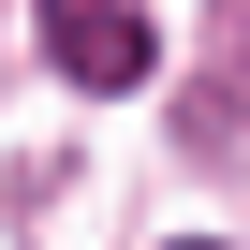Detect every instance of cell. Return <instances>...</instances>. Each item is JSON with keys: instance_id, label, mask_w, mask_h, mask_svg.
Wrapping results in <instances>:
<instances>
[{"instance_id": "cell-1", "label": "cell", "mask_w": 250, "mask_h": 250, "mask_svg": "<svg viewBox=\"0 0 250 250\" xmlns=\"http://www.w3.org/2000/svg\"><path fill=\"white\" fill-rule=\"evenodd\" d=\"M44 59L74 88H147L162 30H147V0H44Z\"/></svg>"}, {"instance_id": "cell-2", "label": "cell", "mask_w": 250, "mask_h": 250, "mask_svg": "<svg viewBox=\"0 0 250 250\" xmlns=\"http://www.w3.org/2000/svg\"><path fill=\"white\" fill-rule=\"evenodd\" d=\"M191 250H206V235H191Z\"/></svg>"}]
</instances>
